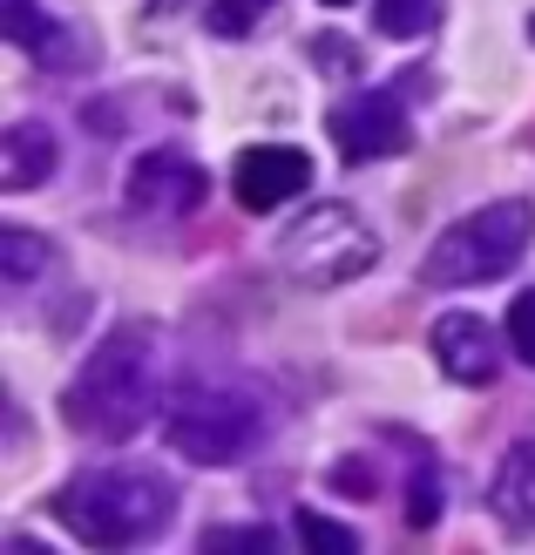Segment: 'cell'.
<instances>
[{
	"label": "cell",
	"instance_id": "cell-13",
	"mask_svg": "<svg viewBox=\"0 0 535 555\" xmlns=\"http://www.w3.org/2000/svg\"><path fill=\"white\" fill-rule=\"evenodd\" d=\"M373 21H380V35H393V41H420V35H434L441 0H373Z\"/></svg>",
	"mask_w": 535,
	"mask_h": 555
},
{
	"label": "cell",
	"instance_id": "cell-6",
	"mask_svg": "<svg viewBox=\"0 0 535 555\" xmlns=\"http://www.w3.org/2000/svg\"><path fill=\"white\" fill-rule=\"evenodd\" d=\"M332 143H340V156H346V163L400 156V150L413 143L400 95H386V89H366V95L340 102V108H332Z\"/></svg>",
	"mask_w": 535,
	"mask_h": 555
},
{
	"label": "cell",
	"instance_id": "cell-11",
	"mask_svg": "<svg viewBox=\"0 0 535 555\" xmlns=\"http://www.w3.org/2000/svg\"><path fill=\"white\" fill-rule=\"evenodd\" d=\"M495 515L515 521V529H535V440H515L495 467Z\"/></svg>",
	"mask_w": 535,
	"mask_h": 555
},
{
	"label": "cell",
	"instance_id": "cell-19",
	"mask_svg": "<svg viewBox=\"0 0 535 555\" xmlns=\"http://www.w3.org/2000/svg\"><path fill=\"white\" fill-rule=\"evenodd\" d=\"M204 548H211V555H217V548H258V555H265V548H271V529H211Z\"/></svg>",
	"mask_w": 535,
	"mask_h": 555
},
{
	"label": "cell",
	"instance_id": "cell-8",
	"mask_svg": "<svg viewBox=\"0 0 535 555\" xmlns=\"http://www.w3.org/2000/svg\"><path fill=\"white\" fill-rule=\"evenodd\" d=\"M211 197V177L196 170L190 156L177 150H150V156H136V170H129V204L136 210H150V217H183Z\"/></svg>",
	"mask_w": 535,
	"mask_h": 555
},
{
	"label": "cell",
	"instance_id": "cell-15",
	"mask_svg": "<svg viewBox=\"0 0 535 555\" xmlns=\"http://www.w3.org/2000/svg\"><path fill=\"white\" fill-rule=\"evenodd\" d=\"M298 542L313 548V555H353L359 548V535L346 529V521H332L319 508H298Z\"/></svg>",
	"mask_w": 535,
	"mask_h": 555
},
{
	"label": "cell",
	"instance_id": "cell-21",
	"mask_svg": "<svg viewBox=\"0 0 535 555\" xmlns=\"http://www.w3.org/2000/svg\"><path fill=\"white\" fill-rule=\"evenodd\" d=\"M528 35H535V21H528Z\"/></svg>",
	"mask_w": 535,
	"mask_h": 555
},
{
	"label": "cell",
	"instance_id": "cell-18",
	"mask_svg": "<svg viewBox=\"0 0 535 555\" xmlns=\"http://www.w3.org/2000/svg\"><path fill=\"white\" fill-rule=\"evenodd\" d=\"M509 352L535 366V292H522V298L509 305Z\"/></svg>",
	"mask_w": 535,
	"mask_h": 555
},
{
	"label": "cell",
	"instance_id": "cell-4",
	"mask_svg": "<svg viewBox=\"0 0 535 555\" xmlns=\"http://www.w3.org/2000/svg\"><path fill=\"white\" fill-rule=\"evenodd\" d=\"M528 231H535V210L522 197H501L488 210H468L461 224H447L434 237L428 264H420V278L441 292H461V285H488V278H509L528 251Z\"/></svg>",
	"mask_w": 535,
	"mask_h": 555
},
{
	"label": "cell",
	"instance_id": "cell-3",
	"mask_svg": "<svg viewBox=\"0 0 535 555\" xmlns=\"http://www.w3.org/2000/svg\"><path fill=\"white\" fill-rule=\"evenodd\" d=\"M163 434L170 448L196 467H231L251 454V440L265 434V406L244 393V386L224 379H190L163 400Z\"/></svg>",
	"mask_w": 535,
	"mask_h": 555
},
{
	"label": "cell",
	"instance_id": "cell-1",
	"mask_svg": "<svg viewBox=\"0 0 535 555\" xmlns=\"http://www.w3.org/2000/svg\"><path fill=\"white\" fill-rule=\"evenodd\" d=\"M156 379H163L156 332L150 325H123L81 359V373L68 379L62 413H68V427H81L89 440H129L156 406Z\"/></svg>",
	"mask_w": 535,
	"mask_h": 555
},
{
	"label": "cell",
	"instance_id": "cell-7",
	"mask_svg": "<svg viewBox=\"0 0 535 555\" xmlns=\"http://www.w3.org/2000/svg\"><path fill=\"white\" fill-rule=\"evenodd\" d=\"M305 183H313V156L292 150V143H258V150H244V156L231 163V190H238V204H244V210H258V217L285 210Z\"/></svg>",
	"mask_w": 535,
	"mask_h": 555
},
{
	"label": "cell",
	"instance_id": "cell-9",
	"mask_svg": "<svg viewBox=\"0 0 535 555\" xmlns=\"http://www.w3.org/2000/svg\"><path fill=\"white\" fill-rule=\"evenodd\" d=\"M434 359H441V373L447 379H461V386H488L501 373V339L488 332V319H474V312H447L434 319Z\"/></svg>",
	"mask_w": 535,
	"mask_h": 555
},
{
	"label": "cell",
	"instance_id": "cell-12",
	"mask_svg": "<svg viewBox=\"0 0 535 555\" xmlns=\"http://www.w3.org/2000/svg\"><path fill=\"white\" fill-rule=\"evenodd\" d=\"M0 27H8V41L41 54V62H54L62 54V27H54V14H41L35 0H0Z\"/></svg>",
	"mask_w": 535,
	"mask_h": 555
},
{
	"label": "cell",
	"instance_id": "cell-14",
	"mask_svg": "<svg viewBox=\"0 0 535 555\" xmlns=\"http://www.w3.org/2000/svg\"><path fill=\"white\" fill-rule=\"evenodd\" d=\"M41 264H48V244L35 231H21V224L0 231V271H8V285H35Z\"/></svg>",
	"mask_w": 535,
	"mask_h": 555
},
{
	"label": "cell",
	"instance_id": "cell-5",
	"mask_svg": "<svg viewBox=\"0 0 535 555\" xmlns=\"http://www.w3.org/2000/svg\"><path fill=\"white\" fill-rule=\"evenodd\" d=\"M380 237L366 231L353 204H313L298 224L278 237V271H292L298 285H346V278L373 271Z\"/></svg>",
	"mask_w": 535,
	"mask_h": 555
},
{
	"label": "cell",
	"instance_id": "cell-20",
	"mask_svg": "<svg viewBox=\"0 0 535 555\" xmlns=\"http://www.w3.org/2000/svg\"><path fill=\"white\" fill-rule=\"evenodd\" d=\"M326 8H346V0H326Z\"/></svg>",
	"mask_w": 535,
	"mask_h": 555
},
{
	"label": "cell",
	"instance_id": "cell-16",
	"mask_svg": "<svg viewBox=\"0 0 535 555\" xmlns=\"http://www.w3.org/2000/svg\"><path fill=\"white\" fill-rule=\"evenodd\" d=\"M271 8H278V0H211L204 27H211V35H224V41H238V35H251V27H258Z\"/></svg>",
	"mask_w": 535,
	"mask_h": 555
},
{
	"label": "cell",
	"instance_id": "cell-10",
	"mask_svg": "<svg viewBox=\"0 0 535 555\" xmlns=\"http://www.w3.org/2000/svg\"><path fill=\"white\" fill-rule=\"evenodd\" d=\"M54 163H62V150H54V129L48 122H8V135H0V183L14 190H41L54 177Z\"/></svg>",
	"mask_w": 535,
	"mask_h": 555
},
{
	"label": "cell",
	"instance_id": "cell-17",
	"mask_svg": "<svg viewBox=\"0 0 535 555\" xmlns=\"http://www.w3.org/2000/svg\"><path fill=\"white\" fill-rule=\"evenodd\" d=\"M407 521L413 529H434L441 521V475L428 461H413V481H407Z\"/></svg>",
	"mask_w": 535,
	"mask_h": 555
},
{
	"label": "cell",
	"instance_id": "cell-2",
	"mask_svg": "<svg viewBox=\"0 0 535 555\" xmlns=\"http://www.w3.org/2000/svg\"><path fill=\"white\" fill-rule=\"evenodd\" d=\"M54 515H62L68 535L89 542V548H136V542L170 529L177 488L143 475V467H89V475H75L62 488Z\"/></svg>",
	"mask_w": 535,
	"mask_h": 555
}]
</instances>
